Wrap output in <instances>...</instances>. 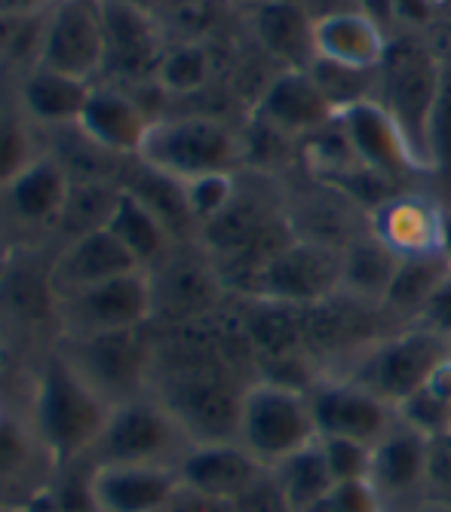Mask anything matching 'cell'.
I'll return each instance as SVG.
<instances>
[{"label": "cell", "instance_id": "obj_38", "mask_svg": "<svg viewBox=\"0 0 451 512\" xmlns=\"http://www.w3.org/2000/svg\"><path fill=\"white\" fill-rule=\"evenodd\" d=\"M320 448L335 482H353V479L372 476L375 445L356 442V439H320Z\"/></svg>", "mask_w": 451, "mask_h": 512}, {"label": "cell", "instance_id": "obj_12", "mask_svg": "<svg viewBox=\"0 0 451 512\" xmlns=\"http://www.w3.org/2000/svg\"><path fill=\"white\" fill-rule=\"evenodd\" d=\"M307 399L320 439H356L375 445L390 433V402L353 381L313 384Z\"/></svg>", "mask_w": 451, "mask_h": 512}, {"label": "cell", "instance_id": "obj_3", "mask_svg": "<svg viewBox=\"0 0 451 512\" xmlns=\"http://www.w3.org/2000/svg\"><path fill=\"white\" fill-rule=\"evenodd\" d=\"M194 442L178 427L175 417L154 399L135 396L111 408L99 439L83 457L89 467H108V463H157L175 467Z\"/></svg>", "mask_w": 451, "mask_h": 512}, {"label": "cell", "instance_id": "obj_20", "mask_svg": "<svg viewBox=\"0 0 451 512\" xmlns=\"http://www.w3.org/2000/svg\"><path fill=\"white\" fill-rule=\"evenodd\" d=\"M74 126L80 129L86 142L99 151L139 154L151 120L129 96H123V92L93 86V92H89V99L83 105V114Z\"/></svg>", "mask_w": 451, "mask_h": 512}, {"label": "cell", "instance_id": "obj_4", "mask_svg": "<svg viewBox=\"0 0 451 512\" xmlns=\"http://www.w3.org/2000/svg\"><path fill=\"white\" fill-rule=\"evenodd\" d=\"M442 56H436L427 43L402 37L387 46V56L378 68V102L390 111L409 145L427 166V126L430 111L439 92ZM430 172V169H427Z\"/></svg>", "mask_w": 451, "mask_h": 512}, {"label": "cell", "instance_id": "obj_19", "mask_svg": "<svg viewBox=\"0 0 451 512\" xmlns=\"http://www.w3.org/2000/svg\"><path fill=\"white\" fill-rule=\"evenodd\" d=\"M442 209L415 194H396L372 212V237H378L399 258L439 252Z\"/></svg>", "mask_w": 451, "mask_h": 512}, {"label": "cell", "instance_id": "obj_44", "mask_svg": "<svg viewBox=\"0 0 451 512\" xmlns=\"http://www.w3.org/2000/svg\"><path fill=\"white\" fill-rule=\"evenodd\" d=\"M433 396H439L442 402H448L451 405V356L448 359H442L433 371H430V378H427V384H424Z\"/></svg>", "mask_w": 451, "mask_h": 512}, {"label": "cell", "instance_id": "obj_10", "mask_svg": "<svg viewBox=\"0 0 451 512\" xmlns=\"http://www.w3.org/2000/svg\"><path fill=\"white\" fill-rule=\"evenodd\" d=\"M338 123L347 135L359 166L384 175L393 184H405L415 175L427 172V166L409 145V138H405L399 123L390 117V111L378 99L344 108L338 114Z\"/></svg>", "mask_w": 451, "mask_h": 512}, {"label": "cell", "instance_id": "obj_49", "mask_svg": "<svg viewBox=\"0 0 451 512\" xmlns=\"http://www.w3.org/2000/svg\"><path fill=\"white\" fill-rule=\"evenodd\" d=\"M243 4H252V7H258V4H267V0H243Z\"/></svg>", "mask_w": 451, "mask_h": 512}, {"label": "cell", "instance_id": "obj_14", "mask_svg": "<svg viewBox=\"0 0 451 512\" xmlns=\"http://www.w3.org/2000/svg\"><path fill=\"white\" fill-rule=\"evenodd\" d=\"M335 108L307 68H286L264 86L255 105V120L280 135H310L335 120Z\"/></svg>", "mask_w": 451, "mask_h": 512}, {"label": "cell", "instance_id": "obj_33", "mask_svg": "<svg viewBox=\"0 0 451 512\" xmlns=\"http://www.w3.org/2000/svg\"><path fill=\"white\" fill-rule=\"evenodd\" d=\"M307 71L323 89V96L329 99L335 114H341L350 105L378 99V71H356V68H344L326 59H313Z\"/></svg>", "mask_w": 451, "mask_h": 512}, {"label": "cell", "instance_id": "obj_45", "mask_svg": "<svg viewBox=\"0 0 451 512\" xmlns=\"http://www.w3.org/2000/svg\"><path fill=\"white\" fill-rule=\"evenodd\" d=\"M13 512H59V503L53 497V488L50 485H43L37 491H31Z\"/></svg>", "mask_w": 451, "mask_h": 512}, {"label": "cell", "instance_id": "obj_13", "mask_svg": "<svg viewBox=\"0 0 451 512\" xmlns=\"http://www.w3.org/2000/svg\"><path fill=\"white\" fill-rule=\"evenodd\" d=\"M175 473L185 488L234 503L267 473V467L240 442H197L178 457Z\"/></svg>", "mask_w": 451, "mask_h": 512}, {"label": "cell", "instance_id": "obj_26", "mask_svg": "<svg viewBox=\"0 0 451 512\" xmlns=\"http://www.w3.org/2000/svg\"><path fill=\"white\" fill-rule=\"evenodd\" d=\"M89 80L62 74L56 68L37 65V71L28 74V80L22 83V102L25 111L34 120L43 123H77L83 114V105L89 99Z\"/></svg>", "mask_w": 451, "mask_h": 512}, {"label": "cell", "instance_id": "obj_29", "mask_svg": "<svg viewBox=\"0 0 451 512\" xmlns=\"http://www.w3.org/2000/svg\"><path fill=\"white\" fill-rule=\"evenodd\" d=\"M448 273H451V267H448L442 252L399 258V267H396V273L390 279L381 304H387L393 310H402V313H421L427 298L436 292V286Z\"/></svg>", "mask_w": 451, "mask_h": 512}, {"label": "cell", "instance_id": "obj_5", "mask_svg": "<svg viewBox=\"0 0 451 512\" xmlns=\"http://www.w3.org/2000/svg\"><path fill=\"white\" fill-rule=\"evenodd\" d=\"M317 427H313L310 399L301 390L280 387L270 381L249 384L240 405V433L237 442L252 451L264 467L286 460L289 454L313 445Z\"/></svg>", "mask_w": 451, "mask_h": 512}, {"label": "cell", "instance_id": "obj_42", "mask_svg": "<svg viewBox=\"0 0 451 512\" xmlns=\"http://www.w3.org/2000/svg\"><path fill=\"white\" fill-rule=\"evenodd\" d=\"M163 512H234L231 503H224V500H212V497H203L191 488H178L175 497L166 503Z\"/></svg>", "mask_w": 451, "mask_h": 512}, {"label": "cell", "instance_id": "obj_1", "mask_svg": "<svg viewBox=\"0 0 451 512\" xmlns=\"http://www.w3.org/2000/svg\"><path fill=\"white\" fill-rule=\"evenodd\" d=\"M108 414L111 405L83 381L65 353L47 359L31 399V430L56 467L89 454Z\"/></svg>", "mask_w": 451, "mask_h": 512}, {"label": "cell", "instance_id": "obj_15", "mask_svg": "<svg viewBox=\"0 0 451 512\" xmlns=\"http://www.w3.org/2000/svg\"><path fill=\"white\" fill-rule=\"evenodd\" d=\"M89 485H93L96 512H163L182 488L175 467H157V463L93 467Z\"/></svg>", "mask_w": 451, "mask_h": 512}, {"label": "cell", "instance_id": "obj_6", "mask_svg": "<svg viewBox=\"0 0 451 512\" xmlns=\"http://www.w3.org/2000/svg\"><path fill=\"white\" fill-rule=\"evenodd\" d=\"M344 246L320 240H292L270 255L252 276L249 286L264 301L310 307L341 292Z\"/></svg>", "mask_w": 451, "mask_h": 512}, {"label": "cell", "instance_id": "obj_8", "mask_svg": "<svg viewBox=\"0 0 451 512\" xmlns=\"http://www.w3.org/2000/svg\"><path fill=\"white\" fill-rule=\"evenodd\" d=\"M68 335L135 332L154 319V286L148 270H132L105 283L56 298Z\"/></svg>", "mask_w": 451, "mask_h": 512}, {"label": "cell", "instance_id": "obj_43", "mask_svg": "<svg viewBox=\"0 0 451 512\" xmlns=\"http://www.w3.org/2000/svg\"><path fill=\"white\" fill-rule=\"evenodd\" d=\"M390 16L409 25H427L433 19L430 0H390Z\"/></svg>", "mask_w": 451, "mask_h": 512}, {"label": "cell", "instance_id": "obj_28", "mask_svg": "<svg viewBox=\"0 0 451 512\" xmlns=\"http://www.w3.org/2000/svg\"><path fill=\"white\" fill-rule=\"evenodd\" d=\"M399 267V255L390 252L378 237L350 240L344 246V283L341 289L353 298H378L384 301V292Z\"/></svg>", "mask_w": 451, "mask_h": 512}, {"label": "cell", "instance_id": "obj_7", "mask_svg": "<svg viewBox=\"0 0 451 512\" xmlns=\"http://www.w3.org/2000/svg\"><path fill=\"white\" fill-rule=\"evenodd\" d=\"M65 359L111 408L145 396V387L151 384L154 350L139 338V329L71 335Z\"/></svg>", "mask_w": 451, "mask_h": 512}, {"label": "cell", "instance_id": "obj_2", "mask_svg": "<svg viewBox=\"0 0 451 512\" xmlns=\"http://www.w3.org/2000/svg\"><path fill=\"white\" fill-rule=\"evenodd\" d=\"M139 163L178 181L209 172H234L243 163V138L215 117H172L151 120Z\"/></svg>", "mask_w": 451, "mask_h": 512}, {"label": "cell", "instance_id": "obj_30", "mask_svg": "<svg viewBox=\"0 0 451 512\" xmlns=\"http://www.w3.org/2000/svg\"><path fill=\"white\" fill-rule=\"evenodd\" d=\"M117 197H120V188H114V184H108V181H99V178L71 181V191H68L59 227L68 234V240L105 227L114 206H117Z\"/></svg>", "mask_w": 451, "mask_h": 512}, {"label": "cell", "instance_id": "obj_41", "mask_svg": "<svg viewBox=\"0 0 451 512\" xmlns=\"http://www.w3.org/2000/svg\"><path fill=\"white\" fill-rule=\"evenodd\" d=\"M421 322H424V329H430L442 338H451V273L442 279L436 292L421 307Z\"/></svg>", "mask_w": 451, "mask_h": 512}, {"label": "cell", "instance_id": "obj_9", "mask_svg": "<svg viewBox=\"0 0 451 512\" xmlns=\"http://www.w3.org/2000/svg\"><path fill=\"white\" fill-rule=\"evenodd\" d=\"M445 341L448 338L430 329L405 332L390 341H381L363 362H359L350 381L390 405H399L412 393H418L427 384L430 371L442 359H448Z\"/></svg>", "mask_w": 451, "mask_h": 512}, {"label": "cell", "instance_id": "obj_51", "mask_svg": "<svg viewBox=\"0 0 451 512\" xmlns=\"http://www.w3.org/2000/svg\"><path fill=\"white\" fill-rule=\"evenodd\" d=\"M0 512H7V509H0Z\"/></svg>", "mask_w": 451, "mask_h": 512}, {"label": "cell", "instance_id": "obj_21", "mask_svg": "<svg viewBox=\"0 0 451 512\" xmlns=\"http://www.w3.org/2000/svg\"><path fill=\"white\" fill-rule=\"evenodd\" d=\"M252 28L264 50L286 68H310L313 53V19L301 0H267L252 7Z\"/></svg>", "mask_w": 451, "mask_h": 512}, {"label": "cell", "instance_id": "obj_36", "mask_svg": "<svg viewBox=\"0 0 451 512\" xmlns=\"http://www.w3.org/2000/svg\"><path fill=\"white\" fill-rule=\"evenodd\" d=\"M37 451H43V445L37 442L31 427H19L13 421L0 424V482H16L28 476Z\"/></svg>", "mask_w": 451, "mask_h": 512}, {"label": "cell", "instance_id": "obj_16", "mask_svg": "<svg viewBox=\"0 0 451 512\" xmlns=\"http://www.w3.org/2000/svg\"><path fill=\"white\" fill-rule=\"evenodd\" d=\"M132 270H145V267L129 255V249L111 234L108 227L89 230L83 237L68 240V246L59 252V258L50 270L53 298L105 283V279H114V276H123Z\"/></svg>", "mask_w": 451, "mask_h": 512}, {"label": "cell", "instance_id": "obj_48", "mask_svg": "<svg viewBox=\"0 0 451 512\" xmlns=\"http://www.w3.org/2000/svg\"><path fill=\"white\" fill-rule=\"evenodd\" d=\"M4 276H7V270H4V261H0V286H4Z\"/></svg>", "mask_w": 451, "mask_h": 512}, {"label": "cell", "instance_id": "obj_37", "mask_svg": "<svg viewBox=\"0 0 451 512\" xmlns=\"http://www.w3.org/2000/svg\"><path fill=\"white\" fill-rule=\"evenodd\" d=\"M34 160L37 157L31 151V135L25 123L0 114V191H7Z\"/></svg>", "mask_w": 451, "mask_h": 512}, {"label": "cell", "instance_id": "obj_40", "mask_svg": "<svg viewBox=\"0 0 451 512\" xmlns=\"http://www.w3.org/2000/svg\"><path fill=\"white\" fill-rule=\"evenodd\" d=\"M329 503L338 512H378V488L369 479L335 482L329 491Z\"/></svg>", "mask_w": 451, "mask_h": 512}, {"label": "cell", "instance_id": "obj_11", "mask_svg": "<svg viewBox=\"0 0 451 512\" xmlns=\"http://www.w3.org/2000/svg\"><path fill=\"white\" fill-rule=\"evenodd\" d=\"M108 62L102 0H62L43 31L40 65L89 80Z\"/></svg>", "mask_w": 451, "mask_h": 512}, {"label": "cell", "instance_id": "obj_18", "mask_svg": "<svg viewBox=\"0 0 451 512\" xmlns=\"http://www.w3.org/2000/svg\"><path fill=\"white\" fill-rule=\"evenodd\" d=\"M387 34L384 28L363 10L338 13L313 22V53L317 59L356 68V71H378L387 56Z\"/></svg>", "mask_w": 451, "mask_h": 512}, {"label": "cell", "instance_id": "obj_32", "mask_svg": "<svg viewBox=\"0 0 451 512\" xmlns=\"http://www.w3.org/2000/svg\"><path fill=\"white\" fill-rule=\"evenodd\" d=\"M427 169L442 184V191L451 194V56H442L439 92H436V102L430 111Z\"/></svg>", "mask_w": 451, "mask_h": 512}, {"label": "cell", "instance_id": "obj_52", "mask_svg": "<svg viewBox=\"0 0 451 512\" xmlns=\"http://www.w3.org/2000/svg\"><path fill=\"white\" fill-rule=\"evenodd\" d=\"M286 512H292V509H286Z\"/></svg>", "mask_w": 451, "mask_h": 512}, {"label": "cell", "instance_id": "obj_39", "mask_svg": "<svg viewBox=\"0 0 451 512\" xmlns=\"http://www.w3.org/2000/svg\"><path fill=\"white\" fill-rule=\"evenodd\" d=\"M231 506H234V512H286L289 509V503H286L277 479L270 476V470L246 494H240Z\"/></svg>", "mask_w": 451, "mask_h": 512}, {"label": "cell", "instance_id": "obj_22", "mask_svg": "<svg viewBox=\"0 0 451 512\" xmlns=\"http://www.w3.org/2000/svg\"><path fill=\"white\" fill-rule=\"evenodd\" d=\"M68 191V169L53 157H37L4 191V200L10 212L25 224H59Z\"/></svg>", "mask_w": 451, "mask_h": 512}, {"label": "cell", "instance_id": "obj_50", "mask_svg": "<svg viewBox=\"0 0 451 512\" xmlns=\"http://www.w3.org/2000/svg\"><path fill=\"white\" fill-rule=\"evenodd\" d=\"M7 421V414H4V408H0V424H4Z\"/></svg>", "mask_w": 451, "mask_h": 512}, {"label": "cell", "instance_id": "obj_24", "mask_svg": "<svg viewBox=\"0 0 451 512\" xmlns=\"http://www.w3.org/2000/svg\"><path fill=\"white\" fill-rule=\"evenodd\" d=\"M111 234L129 249V255L139 261L145 270L160 264L169 255V240L172 230L166 227V221L129 188H120L117 206L105 224Z\"/></svg>", "mask_w": 451, "mask_h": 512}, {"label": "cell", "instance_id": "obj_23", "mask_svg": "<svg viewBox=\"0 0 451 512\" xmlns=\"http://www.w3.org/2000/svg\"><path fill=\"white\" fill-rule=\"evenodd\" d=\"M166 270L163 273H151V286H154V316L160 310H166L172 319H200L209 313V307L218 298V286L212 273L203 264L194 261H175V258H163L160 261Z\"/></svg>", "mask_w": 451, "mask_h": 512}, {"label": "cell", "instance_id": "obj_35", "mask_svg": "<svg viewBox=\"0 0 451 512\" xmlns=\"http://www.w3.org/2000/svg\"><path fill=\"white\" fill-rule=\"evenodd\" d=\"M405 427L418 430L427 439H442L451 433V405L442 402L439 396H433L427 387H421L418 393H412L405 402L396 405Z\"/></svg>", "mask_w": 451, "mask_h": 512}, {"label": "cell", "instance_id": "obj_27", "mask_svg": "<svg viewBox=\"0 0 451 512\" xmlns=\"http://www.w3.org/2000/svg\"><path fill=\"white\" fill-rule=\"evenodd\" d=\"M270 476L277 479L286 503L292 512H307L310 506H317L320 500L329 497V491L335 488V479L329 473V463L323 457L320 439L289 454L286 460L274 463L270 467Z\"/></svg>", "mask_w": 451, "mask_h": 512}, {"label": "cell", "instance_id": "obj_17", "mask_svg": "<svg viewBox=\"0 0 451 512\" xmlns=\"http://www.w3.org/2000/svg\"><path fill=\"white\" fill-rule=\"evenodd\" d=\"M102 22L108 62L105 68H117L123 74L157 71L166 46L160 25L132 0H102Z\"/></svg>", "mask_w": 451, "mask_h": 512}, {"label": "cell", "instance_id": "obj_25", "mask_svg": "<svg viewBox=\"0 0 451 512\" xmlns=\"http://www.w3.org/2000/svg\"><path fill=\"white\" fill-rule=\"evenodd\" d=\"M430 463V439L412 427L390 430L381 442H375L372 476L369 482L378 494H399L415 488L427 476Z\"/></svg>", "mask_w": 451, "mask_h": 512}, {"label": "cell", "instance_id": "obj_31", "mask_svg": "<svg viewBox=\"0 0 451 512\" xmlns=\"http://www.w3.org/2000/svg\"><path fill=\"white\" fill-rule=\"evenodd\" d=\"M157 83L172 92V96H191V92H200L209 77H212V56L203 43L197 40H182L169 46L163 53L157 71H154Z\"/></svg>", "mask_w": 451, "mask_h": 512}, {"label": "cell", "instance_id": "obj_47", "mask_svg": "<svg viewBox=\"0 0 451 512\" xmlns=\"http://www.w3.org/2000/svg\"><path fill=\"white\" fill-rule=\"evenodd\" d=\"M439 252L445 255L448 267H451V212L442 215V237H439Z\"/></svg>", "mask_w": 451, "mask_h": 512}, {"label": "cell", "instance_id": "obj_34", "mask_svg": "<svg viewBox=\"0 0 451 512\" xmlns=\"http://www.w3.org/2000/svg\"><path fill=\"white\" fill-rule=\"evenodd\" d=\"M237 197V178L234 172H209L200 178L185 181V203L194 224H209L228 209Z\"/></svg>", "mask_w": 451, "mask_h": 512}, {"label": "cell", "instance_id": "obj_46", "mask_svg": "<svg viewBox=\"0 0 451 512\" xmlns=\"http://www.w3.org/2000/svg\"><path fill=\"white\" fill-rule=\"evenodd\" d=\"M50 0H0V19H22L47 7Z\"/></svg>", "mask_w": 451, "mask_h": 512}]
</instances>
